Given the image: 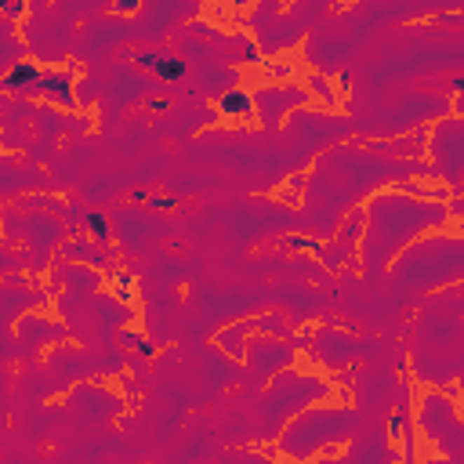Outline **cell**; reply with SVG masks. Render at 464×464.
I'll list each match as a JSON object with an SVG mask.
<instances>
[{"label": "cell", "mask_w": 464, "mask_h": 464, "mask_svg": "<svg viewBox=\"0 0 464 464\" xmlns=\"http://www.w3.org/2000/svg\"><path fill=\"white\" fill-rule=\"evenodd\" d=\"M40 80H44L40 66H33V62H18V66H11V73L0 80V91H11V95L40 91Z\"/></svg>", "instance_id": "1"}, {"label": "cell", "mask_w": 464, "mask_h": 464, "mask_svg": "<svg viewBox=\"0 0 464 464\" xmlns=\"http://www.w3.org/2000/svg\"><path fill=\"white\" fill-rule=\"evenodd\" d=\"M153 69L160 73V80H182V76H185V58H175V55H156Z\"/></svg>", "instance_id": "7"}, {"label": "cell", "mask_w": 464, "mask_h": 464, "mask_svg": "<svg viewBox=\"0 0 464 464\" xmlns=\"http://www.w3.org/2000/svg\"><path fill=\"white\" fill-rule=\"evenodd\" d=\"M363 221H367V210H363V207H355V210H352V218L341 221V236H337V243H345L348 250H355V243L367 236V225H363Z\"/></svg>", "instance_id": "5"}, {"label": "cell", "mask_w": 464, "mask_h": 464, "mask_svg": "<svg viewBox=\"0 0 464 464\" xmlns=\"http://www.w3.org/2000/svg\"><path fill=\"white\" fill-rule=\"evenodd\" d=\"M301 185H305V175H298V178H294V185H287V189H283V200H287V203H298Z\"/></svg>", "instance_id": "10"}, {"label": "cell", "mask_w": 464, "mask_h": 464, "mask_svg": "<svg viewBox=\"0 0 464 464\" xmlns=\"http://www.w3.org/2000/svg\"><path fill=\"white\" fill-rule=\"evenodd\" d=\"M308 91H312V98L315 102H323V109H334L337 105V91H334V83L327 80V76H308Z\"/></svg>", "instance_id": "6"}, {"label": "cell", "mask_w": 464, "mask_h": 464, "mask_svg": "<svg viewBox=\"0 0 464 464\" xmlns=\"http://www.w3.org/2000/svg\"><path fill=\"white\" fill-rule=\"evenodd\" d=\"M113 283H120V298H131V287H135V280L128 276V272H116V276H113Z\"/></svg>", "instance_id": "11"}, {"label": "cell", "mask_w": 464, "mask_h": 464, "mask_svg": "<svg viewBox=\"0 0 464 464\" xmlns=\"http://www.w3.org/2000/svg\"><path fill=\"white\" fill-rule=\"evenodd\" d=\"M22 11H26L22 0H11V4H8V15H22Z\"/></svg>", "instance_id": "15"}, {"label": "cell", "mask_w": 464, "mask_h": 464, "mask_svg": "<svg viewBox=\"0 0 464 464\" xmlns=\"http://www.w3.org/2000/svg\"><path fill=\"white\" fill-rule=\"evenodd\" d=\"M439 22H442V26H460V15H442Z\"/></svg>", "instance_id": "17"}, {"label": "cell", "mask_w": 464, "mask_h": 464, "mask_svg": "<svg viewBox=\"0 0 464 464\" xmlns=\"http://www.w3.org/2000/svg\"><path fill=\"white\" fill-rule=\"evenodd\" d=\"M135 200H145V203L156 207V210H175L178 207V200H171V196H142V193H135Z\"/></svg>", "instance_id": "9"}, {"label": "cell", "mask_w": 464, "mask_h": 464, "mask_svg": "<svg viewBox=\"0 0 464 464\" xmlns=\"http://www.w3.org/2000/svg\"><path fill=\"white\" fill-rule=\"evenodd\" d=\"M250 4H254V0H232V8H240V11H243V8H250Z\"/></svg>", "instance_id": "18"}, {"label": "cell", "mask_w": 464, "mask_h": 464, "mask_svg": "<svg viewBox=\"0 0 464 464\" xmlns=\"http://www.w3.org/2000/svg\"><path fill=\"white\" fill-rule=\"evenodd\" d=\"M138 8H142V0H116V4H113L116 15H135Z\"/></svg>", "instance_id": "12"}, {"label": "cell", "mask_w": 464, "mask_h": 464, "mask_svg": "<svg viewBox=\"0 0 464 464\" xmlns=\"http://www.w3.org/2000/svg\"><path fill=\"white\" fill-rule=\"evenodd\" d=\"M153 62H156V55H153V51H145V55H138V58H135V66H142V69H153Z\"/></svg>", "instance_id": "14"}, {"label": "cell", "mask_w": 464, "mask_h": 464, "mask_svg": "<svg viewBox=\"0 0 464 464\" xmlns=\"http://www.w3.org/2000/svg\"><path fill=\"white\" fill-rule=\"evenodd\" d=\"M88 232H91V240L105 243L109 240V221H105L102 214H88Z\"/></svg>", "instance_id": "8"}, {"label": "cell", "mask_w": 464, "mask_h": 464, "mask_svg": "<svg viewBox=\"0 0 464 464\" xmlns=\"http://www.w3.org/2000/svg\"><path fill=\"white\" fill-rule=\"evenodd\" d=\"M403 428H407V414L399 410V414L392 417V439H407V435H403Z\"/></svg>", "instance_id": "13"}, {"label": "cell", "mask_w": 464, "mask_h": 464, "mask_svg": "<svg viewBox=\"0 0 464 464\" xmlns=\"http://www.w3.org/2000/svg\"><path fill=\"white\" fill-rule=\"evenodd\" d=\"M73 73H48L44 80H40V95L51 98V102H62V109H76V102H73Z\"/></svg>", "instance_id": "3"}, {"label": "cell", "mask_w": 464, "mask_h": 464, "mask_svg": "<svg viewBox=\"0 0 464 464\" xmlns=\"http://www.w3.org/2000/svg\"><path fill=\"white\" fill-rule=\"evenodd\" d=\"M280 4H290V0H280Z\"/></svg>", "instance_id": "19"}, {"label": "cell", "mask_w": 464, "mask_h": 464, "mask_svg": "<svg viewBox=\"0 0 464 464\" xmlns=\"http://www.w3.org/2000/svg\"><path fill=\"white\" fill-rule=\"evenodd\" d=\"M250 330H254V323H236V327H228V330L218 334V345H221L228 355L243 360V355H247V337H250Z\"/></svg>", "instance_id": "4"}, {"label": "cell", "mask_w": 464, "mask_h": 464, "mask_svg": "<svg viewBox=\"0 0 464 464\" xmlns=\"http://www.w3.org/2000/svg\"><path fill=\"white\" fill-rule=\"evenodd\" d=\"M254 109H258L254 95L236 91V88L218 98V116H228V120H254Z\"/></svg>", "instance_id": "2"}, {"label": "cell", "mask_w": 464, "mask_h": 464, "mask_svg": "<svg viewBox=\"0 0 464 464\" xmlns=\"http://www.w3.org/2000/svg\"><path fill=\"white\" fill-rule=\"evenodd\" d=\"M145 105H149L153 113H163V109H167V102H163V98H153V102H145Z\"/></svg>", "instance_id": "16"}]
</instances>
